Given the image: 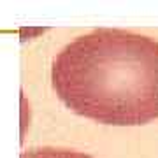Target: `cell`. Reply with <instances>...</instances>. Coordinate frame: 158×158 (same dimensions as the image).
<instances>
[{
	"label": "cell",
	"instance_id": "2",
	"mask_svg": "<svg viewBox=\"0 0 158 158\" xmlns=\"http://www.w3.org/2000/svg\"><path fill=\"white\" fill-rule=\"evenodd\" d=\"M21 158H93L86 153L74 151V149H63V148H35L23 151Z\"/></svg>",
	"mask_w": 158,
	"mask_h": 158
},
{
	"label": "cell",
	"instance_id": "1",
	"mask_svg": "<svg viewBox=\"0 0 158 158\" xmlns=\"http://www.w3.org/2000/svg\"><path fill=\"white\" fill-rule=\"evenodd\" d=\"M51 85L79 116L118 127L144 125L158 118V40L97 28L55 56Z\"/></svg>",
	"mask_w": 158,
	"mask_h": 158
}]
</instances>
